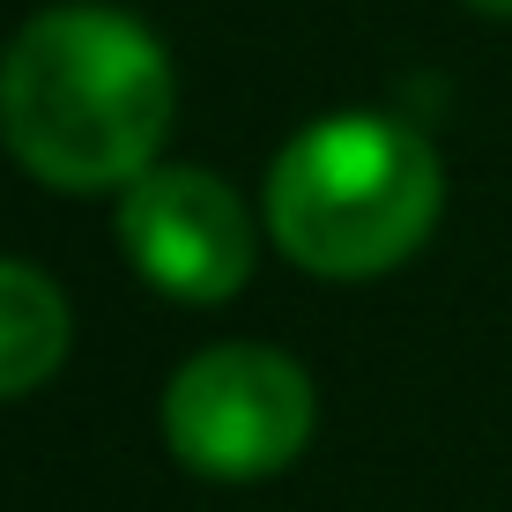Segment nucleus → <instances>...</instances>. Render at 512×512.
I'll list each match as a JSON object with an SVG mask.
<instances>
[{
	"label": "nucleus",
	"instance_id": "obj_1",
	"mask_svg": "<svg viewBox=\"0 0 512 512\" xmlns=\"http://www.w3.org/2000/svg\"><path fill=\"white\" fill-rule=\"evenodd\" d=\"M171 127V60L134 15L45 8L0 52V134L30 179L104 193L156 171Z\"/></svg>",
	"mask_w": 512,
	"mask_h": 512
},
{
	"label": "nucleus",
	"instance_id": "obj_2",
	"mask_svg": "<svg viewBox=\"0 0 512 512\" xmlns=\"http://www.w3.org/2000/svg\"><path fill=\"white\" fill-rule=\"evenodd\" d=\"M446 171L431 141L386 112L312 119L268 171V238L305 275L364 282L431 238Z\"/></svg>",
	"mask_w": 512,
	"mask_h": 512
},
{
	"label": "nucleus",
	"instance_id": "obj_3",
	"mask_svg": "<svg viewBox=\"0 0 512 512\" xmlns=\"http://www.w3.org/2000/svg\"><path fill=\"white\" fill-rule=\"evenodd\" d=\"M164 438L208 483H260L312 438V379L268 342H216L164 386Z\"/></svg>",
	"mask_w": 512,
	"mask_h": 512
},
{
	"label": "nucleus",
	"instance_id": "obj_4",
	"mask_svg": "<svg viewBox=\"0 0 512 512\" xmlns=\"http://www.w3.org/2000/svg\"><path fill=\"white\" fill-rule=\"evenodd\" d=\"M119 245L134 275L179 305H223L253 275V216L223 179L193 164L141 171L119 193Z\"/></svg>",
	"mask_w": 512,
	"mask_h": 512
},
{
	"label": "nucleus",
	"instance_id": "obj_5",
	"mask_svg": "<svg viewBox=\"0 0 512 512\" xmlns=\"http://www.w3.org/2000/svg\"><path fill=\"white\" fill-rule=\"evenodd\" d=\"M67 334H75V320H67V297L52 290V275L0 260V401L30 394L60 372Z\"/></svg>",
	"mask_w": 512,
	"mask_h": 512
},
{
	"label": "nucleus",
	"instance_id": "obj_6",
	"mask_svg": "<svg viewBox=\"0 0 512 512\" xmlns=\"http://www.w3.org/2000/svg\"><path fill=\"white\" fill-rule=\"evenodd\" d=\"M468 8H483V15H512V0H468Z\"/></svg>",
	"mask_w": 512,
	"mask_h": 512
}]
</instances>
